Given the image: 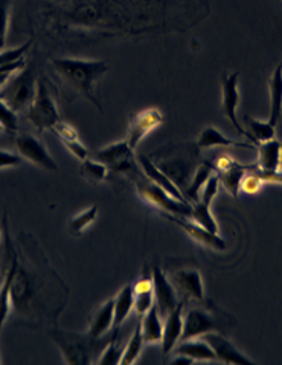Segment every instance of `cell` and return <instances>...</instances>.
I'll return each instance as SVG.
<instances>
[{
	"mask_svg": "<svg viewBox=\"0 0 282 365\" xmlns=\"http://www.w3.org/2000/svg\"><path fill=\"white\" fill-rule=\"evenodd\" d=\"M21 254L11 284V304L24 326L58 327V317L68 304L69 287L49 264L45 252L31 234H21Z\"/></svg>",
	"mask_w": 282,
	"mask_h": 365,
	"instance_id": "1",
	"label": "cell"
},
{
	"mask_svg": "<svg viewBox=\"0 0 282 365\" xmlns=\"http://www.w3.org/2000/svg\"><path fill=\"white\" fill-rule=\"evenodd\" d=\"M61 81L70 91L92 103L98 110L103 112V104L96 95V86L105 72L108 64L103 60H83L75 57H56L51 60Z\"/></svg>",
	"mask_w": 282,
	"mask_h": 365,
	"instance_id": "2",
	"label": "cell"
},
{
	"mask_svg": "<svg viewBox=\"0 0 282 365\" xmlns=\"http://www.w3.org/2000/svg\"><path fill=\"white\" fill-rule=\"evenodd\" d=\"M118 335V331L112 330L110 336L93 338L88 331L80 334V331L61 330L53 327L49 330V336L53 341L61 353L64 362L69 365H89L96 362L101 355V351L107 346V342L113 336Z\"/></svg>",
	"mask_w": 282,
	"mask_h": 365,
	"instance_id": "3",
	"label": "cell"
},
{
	"mask_svg": "<svg viewBox=\"0 0 282 365\" xmlns=\"http://www.w3.org/2000/svg\"><path fill=\"white\" fill-rule=\"evenodd\" d=\"M28 120L37 130H51L61 121L58 106L51 92L49 83L45 77L37 78V91L31 106L26 110Z\"/></svg>",
	"mask_w": 282,
	"mask_h": 365,
	"instance_id": "4",
	"label": "cell"
},
{
	"mask_svg": "<svg viewBox=\"0 0 282 365\" xmlns=\"http://www.w3.org/2000/svg\"><path fill=\"white\" fill-rule=\"evenodd\" d=\"M226 314L219 312L215 314V310L211 309H200V307H192L188 312H183V335L182 341L194 339V338H202L212 331H220L224 334V329H229Z\"/></svg>",
	"mask_w": 282,
	"mask_h": 365,
	"instance_id": "5",
	"label": "cell"
},
{
	"mask_svg": "<svg viewBox=\"0 0 282 365\" xmlns=\"http://www.w3.org/2000/svg\"><path fill=\"white\" fill-rule=\"evenodd\" d=\"M0 96L13 107L19 113L21 110H28L37 91V80L34 77V71L31 68H25L24 71L17 72L5 86Z\"/></svg>",
	"mask_w": 282,
	"mask_h": 365,
	"instance_id": "6",
	"label": "cell"
},
{
	"mask_svg": "<svg viewBox=\"0 0 282 365\" xmlns=\"http://www.w3.org/2000/svg\"><path fill=\"white\" fill-rule=\"evenodd\" d=\"M96 160L103 163L108 170L115 173L130 175L136 173V160H135V150L127 144V141H119L108 144L93 153Z\"/></svg>",
	"mask_w": 282,
	"mask_h": 365,
	"instance_id": "7",
	"label": "cell"
},
{
	"mask_svg": "<svg viewBox=\"0 0 282 365\" xmlns=\"http://www.w3.org/2000/svg\"><path fill=\"white\" fill-rule=\"evenodd\" d=\"M16 148L26 163L46 171H58V164L56 163V159L52 158L46 145L37 136L31 133H17Z\"/></svg>",
	"mask_w": 282,
	"mask_h": 365,
	"instance_id": "8",
	"label": "cell"
},
{
	"mask_svg": "<svg viewBox=\"0 0 282 365\" xmlns=\"http://www.w3.org/2000/svg\"><path fill=\"white\" fill-rule=\"evenodd\" d=\"M137 191L140 197H142L147 203H150L156 211H165L169 214H174V216H180L185 219H191V203H185L180 202L174 197H171L168 192H165L164 190H160L159 187H156L155 184H137Z\"/></svg>",
	"mask_w": 282,
	"mask_h": 365,
	"instance_id": "9",
	"label": "cell"
},
{
	"mask_svg": "<svg viewBox=\"0 0 282 365\" xmlns=\"http://www.w3.org/2000/svg\"><path fill=\"white\" fill-rule=\"evenodd\" d=\"M168 278L171 280L172 286H174L180 302L185 304L188 302H204L203 278L199 269H191V267H187V269H177L172 271L168 275Z\"/></svg>",
	"mask_w": 282,
	"mask_h": 365,
	"instance_id": "10",
	"label": "cell"
},
{
	"mask_svg": "<svg viewBox=\"0 0 282 365\" xmlns=\"http://www.w3.org/2000/svg\"><path fill=\"white\" fill-rule=\"evenodd\" d=\"M164 120L165 116L159 109H145L139 112L128 124L125 135L127 144L136 150L151 132L164 124Z\"/></svg>",
	"mask_w": 282,
	"mask_h": 365,
	"instance_id": "11",
	"label": "cell"
},
{
	"mask_svg": "<svg viewBox=\"0 0 282 365\" xmlns=\"http://www.w3.org/2000/svg\"><path fill=\"white\" fill-rule=\"evenodd\" d=\"M240 73L238 72H231V73H223L221 77V110L223 115L232 123V125L235 127V130L247 136L246 128L238 123L236 118V109L240 106Z\"/></svg>",
	"mask_w": 282,
	"mask_h": 365,
	"instance_id": "12",
	"label": "cell"
},
{
	"mask_svg": "<svg viewBox=\"0 0 282 365\" xmlns=\"http://www.w3.org/2000/svg\"><path fill=\"white\" fill-rule=\"evenodd\" d=\"M151 277H153L155 306L157 307L160 317L165 318L179 306L180 298L168 275L157 264H155L153 269H151Z\"/></svg>",
	"mask_w": 282,
	"mask_h": 365,
	"instance_id": "13",
	"label": "cell"
},
{
	"mask_svg": "<svg viewBox=\"0 0 282 365\" xmlns=\"http://www.w3.org/2000/svg\"><path fill=\"white\" fill-rule=\"evenodd\" d=\"M157 212H159L160 216L164 217V219L169 220L171 223L177 225L179 228H182L183 231H185V232L189 235V237H191L194 242H197L199 245L208 246V248L216 250V251H226L227 243L220 237L219 234H214V232L206 231L204 228L200 227V225L192 222L191 219L174 216V214H169V212L160 211V210H157Z\"/></svg>",
	"mask_w": 282,
	"mask_h": 365,
	"instance_id": "14",
	"label": "cell"
},
{
	"mask_svg": "<svg viewBox=\"0 0 282 365\" xmlns=\"http://www.w3.org/2000/svg\"><path fill=\"white\" fill-rule=\"evenodd\" d=\"M203 339L208 342L216 355V361L229 365H252L255 364L251 358H247L240 349H236L232 342L227 339L220 331H212V334L204 335Z\"/></svg>",
	"mask_w": 282,
	"mask_h": 365,
	"instance_id": "15",
	"label": "cell"
},
{
	"mask_svg": "<svg viewBox=\"0 0 282 365\" xmlns=\"http://www.w3.org/2000/svg\"><path fill=\"white\" fill-rule=\"evenodd\" d=\"M139 165L142 167V171L144 175L147 176V179L151 182V184H155L156 187H159L160 190H164L165 192H168V195L171 197H174L180 202H185V203H189L188 199L183 196L182 190L174 184V182L171 180V178L168 175H165L164 171H162L156 164L153 159H150L147 156H139Z\"/></svg>",
	"mask_w": 282,
	"mask_h": 365,
	"instance_id": "16",
	"label": "cell"
},
{
	"mask_svg": "<svg viewBox=\"0 0 282 365\" xmlns=\"http://www.w3.org/2000/svg\"><path fill=\"white\" fill-rule=\"evenodd\" d=\"M183 312H185V303L180 302L179 306L172 310L169 315L165 317L164 335H162V342H160L164 355H169V353L179 344V341H182Z\"/></svg>",
	"mask_w": 282,
	"mask_h": 365,
	"instance_id": "17",
	"label": "cell"
},
{
	"mask_svg": "<svg viewBox=\"0 0 282 365\" xmlns=\"http://www.w3.org/2000/svg\"><path fill=\"white\" fill-rule=\"evenodd\" d=\"M115 321V302L107 299L103 304L98 306L89 318V330L88 334L93 338H103L113 330Z\"/></svg>",
	"mask_w": 282,
	"mask_h": 365,
	"instance_id": "18",
	"label": "cell"
},
{
	"mask_svg": "<svg viewBox=\"0 0 282 365\" xmlns=\"http://www.w3.org/2000/svg\"><path fill=\"white\" fill-rule=\"evenodd\" d=\"M195 147L199 150H209L214 147H227V148H246V150H255L256 145L251 143H240V141H234V139L227 138L223 135L219 128L215 127H204L203 130L199 135L197 143H195Z\"/></svg>",
	"mask_w": 282,
	"mask_h": 365,
	"instance_id": "19",
	"label": "cell"
},
{
	"mask_svg": "<svg viewBox=\"0 0 282 365\" xmlns=\"http://www.w3.org/2000/svg\"><path fill=\"white\" fill-rule=\"evenodd\" d=\"M281 144L276 139L256 145L258 150V171L264 175H272L281 167Z\"/></svg>",
	"mask_w": 282,
	"mask_h": 365,
	"instance_id": "20",
	"label": "cell"
},
{
	"mask_svg": "<svg viewBox=\"0 0 282 365\" xmlns=\"http://www.w3.org/2000/svg\"><path fill=\"white\" fill-rule=\"evenodd\" d=\"M115 302V321H113V331H119L125 323V319L132 314L135 309V289L133 284L124 286L118 295L113 298Z\"/></svg>",
	"mask_w": 282,
	"mask_h": 365,
	"instance_id": "21",
	"label": "cell"
},
{
	"mask_svg": "<svg viewBox=\"0 0 282 365\" xmlns=\"http://www.w3.org/2000/svg\"><path fill=\"white\" fill-rule=\"evenodd\" d=\"M268 92H270L268 123L272 125H276L282 115V63L278 64L276 69L272 72V75H270Z\"/></svg>",
	"mask_w": 282,
	"mask_h": 365,
	"instance_id": "22",
	"label": "cell"
},
{
	"mask_svg": "<svg viewBox=\"0 0 282 365\" xmlns=\"http://www.w3.org/2000/svg\"><path fill=\"white\" fill-rule=\"evenodd\" d=\"M140 330L145 344H160L162 335H164V323L156 306L151 307L147 314L142 315L140 319Z\"/></svg>",
	"mask_w": 282,
	"mask_h": 365,
	"instance_id": "23",
	"label": "cell"
},
{
	"mask_svg": "<svg viewBox=\"0 0 282 365\" xmlns=\"http://www.w3.org/2000/svg\"><path fill=\"white\" fill-rule=\"evenodd\" d=\"M135 289V309L139 315L147 314L155 306V292H153V277L145 272L142 278H139Z\"/></svg>",
	"mask_w": 282,
	"mask_h": 365,
	"instance_id": "24",
	"label": "cell"
},
{
	"mask_svg": "<svg viewBox=\"0 0 282 365\" xmlns=\"http://www.w3.org/2000/svg\"><path fill=\"white\" fill-rule=\"evenodd\" d=\"M172 351L187 355L194 361H216V355L212 347L204 339L199 338L180 341V344H177Z\"/></svg>",
	"mask_w": 282,
	"mask_h": 365,
	"instance_id": "25",
	"label": "cell"
},
{
	"mask_svg": "<svg viewBox=\"0 0 282 365\" xmlns=\"http://www.w3.org/2000/svg\"><path fill=\"white\" fill-rule=\"evenodd\" d=\"M214 171H215L214 165L208 163V160H204V163H202L197 168L194 170V176L189 182L188 188L185 190V197L188 199L191 205L200 200V192L206 182H208V179L214 175Z\"/></svg>",
	"mask_w": 282,
	"mask_h": 365,
	"instance_id": "26",
	"label": "cell"
},
{
	"mask_svg": "<svg viewBox=\"0 0 282 365\" xmlns=\"http://www.w3.org/2000/svg\"><path fill=\"white\" fill-rule=\"evenodd\" d=\"M244 124L247 127V138L251 139L252 144L258 145L261 143L275 139L276 135V125H272L268 121H259L251 116H244Z\"/></svg>",
	"mask_w": 282,
	"mask_h": 365,
	"instance_id": "27",
	"label": "cell"
},
{
	"mask_svg": "<svg viewBox=\"0 0 282 365\" xmlns=\"http://www.w3.org/2000/svg\"><path fill=\"white\" fill-rule=\"evenodd\" d=\"M144 346H145V341H144V336H142V330H140V324H137L133 330L132 338H130L127 344L124 346L121 365L136 364L139 356L142 355Z\"/></svg>",
	"mask_w": 282,
	"mask_h": 365,
	"instance_id": "28",
	"label": "cell"
},
{
	"mask_svg": "<svg viewBox=\"0 0 282 365\" xmlns=\"http://www.w3.org/2000/svg\"><path fill=\"white\" fill-rule=\"evenodd\" d=\"M108 171L110 170H108L103 163H100V160H96L95 158H88L81 160L80 175L93 185H98L101 184V182H104L108 176Z\"/></svg>",
	"mask_w": 282,
	"mask_h": 365,
	"instance_id": "29",
	"label": "cell"
},
{
	"mask_svg": "<svg viewBox=\"0 0 282 365\" xmlns=\"http://www.w3.org/2000/svg\"><path fill=\"white\" fill-rule=\"evenodd\" d=\"M191 220L195 222L197 225H200L202 228H204L206 231L219 234V225H216L212 212H211V207L204 205L203 202H195L192 203L191 207Z\"/></svg>",
	"mask_w": 282,
	"mask_h": 365,
	"instance_id": "30",
	"label": "cell"
},
{
	"mask_svg": "<svg viewBox=\"0 0 282 365\" xmlns=\"http://www.w3.org/2000/svg\"><path fill=\"white\" fill-rule=\"evenodd\" d=\"M98 212H100V210H98V205H92L88 210L78 212L77 216H73L69 222V232L72 235L83 234L89 227H92L93 222L98 217Z\"/></svg>",
	"mask_w": 282,
	"mask_h": 365,
	"instance_id": "31",
	"label": "cell"
},
{
	"mask_svg": "<svg viewBox=\"0 0 282 365\" xmlns=\"http://www.w3.org/2000/svg\"><path fill=\"white\" fill-rule=\"evenodd\" d=\"M122 353H124V346L119 344V342L116 341V336H113L110 341L107 342V346L101 351V355H100V358H98L96 364H100V365H121Z\"/></svg>",
	"mask_w": 282,
	"mask_h": 365,
	"instance_id": "32",
	"label": "cell"
},
{
	"mask_svg": "<svg viewBox=\"0 0 282 365\" xmlns=\"http://www.w3.org/2000/svg\"><path fill=\"white\" fill-rule=\"evenodd\" d=\"M0 127L5 132L17 135L19 132V113L0 96Z\"/></svg>",
	"mask_w": 282,
	"mask_h": 365,
	"instance_id": "33",
	"label": "cell"
},
{
	"mask_svg": "<svg viewBox=\"0 0 282 365\" xmlns=\"http://www.w3.org/2000/svg\"><path fill=\"white\" fill-rule=\"evenodd\" d=\"M31 46H32V41H26L21 46L9 48V49L5 48V49L0 51V68L8 66V64H13V63H17L20 60H24Z\"/></svg>",
	"mask_w": 282,
	"mask_h": 365,
	"instance_id": "34",
	"label": "cell"
},
{
	"mask_svg": "<svg viewBox=\"0 0 282 365\" xmlns=\"http://www.w3.org/2000/svg\"><path fill=\"white\" fill-rule=\"evenodd\" d=\"M220 185H221V182H220L219 173H214V175L208 179V182H206L203 190H202V192H200V202H203L204 205H209V207H211L214 199H215V196L219 195Z\"/></svg>",
	"mask_w": 282,
	"mask_h": 365,
	"instance_id": "35",
	"label": "cell"
},
{
	"mask_svg": "<svg viewBox=\"0 0 282 365\" xmlns=\"http://www.w3.org/2000/svg\"><path fill=\"white\" fill-rule=\"evenodd\" d=\"M11 14V0H0V51L5 49Z\"/></svg>",
	"mask_w": 282,
	"mask_h": 365,
	"instance_id": "36",
	"label": "cell"
},
{
	"mask_svg": "<svg viewBox=\"0 0 282 365\" xmlns=\"http://www.w3.org/2000/svg\"><path fill=\"white\" fill-rule=\"evenodd\" d=\"M51 132L56 133V136L60 139V141H75V139H80L77 128L64 121H60L58 124L53 125L51 128Z\"/></svg>",
	"mask_w": 282,
	"mask_h": 365,
	"instance_id": "37",
	"label": "cell"
},
{
	"mask_svg": "<svg viewBox=\"0 0 282 365\" xmlns=\"http://www.w3.org/2000/svg\"><path fill=\"white\" fill-rule=\"evenodd\" d=\"M26 66H28L26 58H24V60L17 61V63L8 64V66H2V68H0V89H2L4 86H5L11 78H13L17 72L24 71Z\"/></svg>",
	"mask_w": 282,
	"mask_h": 365,
	"instance_id": "38",
	"label": "cell"
},
{
	"mask_svg": "<svg viewBox=\"0 0 282 365\" xmlns=\"http://www.w3.org/2000/svg\"><path fill=\"white\" fill-rule=\"evenodd\" d=\"M63 145L69 150V153L80 160H84L89 158V150L85 147L80 139H75V141H61Z\"/></svg>",
	"mask_w": 282,
	"mask_h": 365,
	"instance_id": "39",
	"label": "cell"
},
{
	"mask_svg": "<svg viewBox=\"0 0 282 365\" xmlns=\"http://www.w3.org/2000/svg\"><path fill=\"white\" fill-rule=\"evenodd\" d=\"M24 163V158L20 155H16L13 152H8V150L0 148V170L6 167H17Z\"/></svg>",
	"mask_w": 282,
	"mask_h": 365,
	"instance_id": "40",
	"label": "cell"
},
{
	"mask_svg": "<svg viewBox=\"0 0 282 365\" xmlns=\"http://www.w3.org/2000/svg\"><path fill=\"white\" fill-rule=\"evenodd\" d=\"M256 171H258V167H256ZM259 173V171H258ZM259 176L263 178L264 182H278V184H282V171H276V173H272V175H264V173H259Z\"/></svg>",
	"mask_w": 282,
	"mask_h": 365,
	"instance_id": "41",
	"label": "cell"
},
{
	"mask_svg": "<svg viewBox=\"0 0 282 365\" xmlns=\"http://www.w3.org/2000/svg\"><path fill=\"white\" fill-rule=\"evenodd\" d=\"M172 365H191L194 364V359H191L187 355H182V353H176V358L171 361Z\"/></svg>",
	"mask_w": 282,
	"mask_h": 365,
	"instance_id": "42",
	"label": "cell"
},
{
	"mask_svg": "<svg viewBox=\"0 0 282 365\" xmlns=\"http://www.w3.org/2000/svg\"><path fill=\"white\" fill-rule=\"evenodd\" d=\"M279 170L282 171V144H281V167H279Z\"/></svg>",
	"mask_w": 282,
	"mask_h": 365,
	"instance_id": "43",
	"label": "cell"
},
{
	"mask_svg": "<svg viewBox=\"0 0 282 365\" xmlns=\"http://www.w3.org/2000/svg\"><path fill=\"white\" fill-rule=\"evenodd\" d=\"M2 234H4V231H2V228H0V237H2Z\"/></svg>",
	"mask_w": 282,
	"mask_h": 365,
	"instance_id": "44",
	"label": "cell"
},
{
	"mask_svg": "<svg viewBox=\"0 0 282 365\" xmlns=\"http://www.w3.org/2000/svg\"><path fill=\"white\" fill-rule=\"evenodd\" d=\"M0 364H2V359H0Z\"/></svg>",
	"mask_w": 282,
	"mask_h": 365,
	"instance_id": "45",
	"label": "cell"
},
{
	"mask_svg": "<svg viewBox=\"0 0 282 365\" xmlns=\"http://www.w3.org/2000/svg\"><path fill=\"white\" fill-rule=\"evenodd\" d=\"M0 128H2V127H0Z\"/></svg>",
	"mask_w": 282,
	"mask_h": 365,
	"instance_id": "46",
	"label": "cell"
}]
</instances>
